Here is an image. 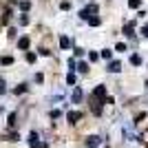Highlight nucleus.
<instances>
[{"label":"nucleus","instance_id":"15","mask_svg":"<svg viewBox=\"0 0 148 148\" xmlns=\"http://www.w3.org/2000/svg\"><path fill=\"white\" fill-rule=\"evenodd\" d=\"M0 62H2V64H11V62H13V58H9V56H5V58H2V60H0Z\"/></svg>","mask_w":148,"mask_h":148},{"label":"nucleus","instance_id":"17","mask_svg":"<svg viewBox=\"0 0 148 148\" xmlns=\"http://www.w3.org/2000/svg\"><path fill=\"white\" fill-rule=\"evenodd\" d=\"M16 139H20L18 133H9V142H16Z\"/></svg>","mask_w":148,"mask_h":148},{"label":"nucleus","instance_id":"23","mask_svg":"<svg viewBox=\"0 0 148 148\" xmlns=\"http://www.w3.org/2000/svg\"><path fill=\"white\" fill-rule=\"evenodd\" d=\"M142 33H144V36L148 38V25H146V27H142Z\"/></svg>","mask_w":148,"mask_h":148},{"label":"nucleus","instance_id":"9","mask_svg":"<svg viewBox=\"0 0 148 148\" xmlns=\"http://www.w3.org/2000/svg\"><path fill=\"white\" fill-rule=\"evenodd\" d=\"M16 119H18V115H16V113H11V115L7 117V122H9V128H13V126H16Z\"/></svg>","mask_w":148,"mask_h":148},{"label":"nucleus","instance_id":"8","mask_svg":"<svg viewBox=\"0 0 148 148\" xmlns=\"http://www.w3.org/2000/svg\"><path fill=\"white\" fill-rule=\"evenodd\" d=\"M18 47H20V49H29V38H20Z\"/></svg>","mask_w":148,"mask_h":148},{"label":"nucleus","instance_id":"22","mask_svg":"<svg viewBox=\"0 0 148 148\" xmlns=\"http://www.w3.org/2000/svg\"><path fill=\"white\" fill-rule=\"evenodd\" d=\"M0 93H5V80L0 77Z\"/></svg>","mask_w":148,"mask_h":148},{"label":"nucleus","instance_id":"12","mask_svg":"<svg viewBox=\"0 0 148 148\" xmlns=\"http://www.w3.org/2000/svg\"><path fill=\"white\" fill-rule=\"evenodd\" d=\"M130 64L139 66V64H142V58H139V56H133V58H130Z\"/></svg>","mask_w":148,"mask_h":148},{"label":"nucleus","instance_id":"6","mask_svg":"<svg viewBox=\"0 0 148 148\" xmlns=\"http://www.w3.org/2000/svg\"><path fill=\"white\" fill-rule=\"evenodd\" d=\"M119 69H122V64H119V62H111V64H108V71H111V73H117Z\"/></svg>","mask_w":148,"mask_h":148},{"label":"nucleus","instance_id":"10","mask_svg":"<svg viewBox=\"0 0 148 148\" xmlns=\"http://www.w3.org/2000/svg\"><path fill=\"white\" fill-rule=\"evenodd\" d=\"M80 99H82V91H80V88H75V91H73V102H80Z\"/></svg>","mask_w":148,"mask_h":148},{"label":"nucleus","instance_id":"20","mask_svg":"<svg viewBox=\"0 0 148 148\" xmlns=\"http://www.w3.org/2000/svg\"><path fill=\"white\" fill-rule=\"evenodd\" d=\"M126 36H133V25H126Z\"/></svg>","mask_w":148,"mask_h":148},{"label":"nucleus","instance_id":"14","mask_svg":"<svg viewBox=\"0 0 148 148\" xmlns=\"http://www.w3.org/2000/svg\"><path fill=\"white\" fill-rule=\"evenodd\" d=\"M29 2H27V0H22V2H20V9H22V11H27V9H29Z\"/></svg>","mask_w":148,"mask_h":148},{"label":"nucleus","instance_id":"1","mask_svg":"<svg viewBox=\"0 0 148 148\" xmlns=\"http://www.w3.org/2000/svg\"><path fill=\"white\" fill-rule=\"evenodd\" d=\"M29 146L31 148H47V144L40 142V135H38V133H31L29 135Z\"/></svg>","mask_w":148,"mask_h":148},{"label":"nucleus","instance_id":"5","mask_svg":"<svg viewBox=\"0 0 148 148\" xmlns=\"http://www.w3.org/2000/svg\"><path fill=\"white\" fill-rule=\"evenodd\" d=\"M93 13H95V5L86 7V9H84V11H82V18H88V16H91V18H93Z\"/></svg>","mask_w":148,"mask_h":148},{"label":"nucleus","instance_id":"11","mask_svg":"<svg viewBox=\"0 0 148 148\" xmlns=\"http://www.w3.org/2000/svg\"><path fill=\"white\" fill-rule=\"evenodd\" d=\"M77 71L86 73V71H88V64H86V62H80V64H77Z\"/></svg>","mask_w":148,"mask_h":148},{"label":"nucleus","instance_id":"7","mask_svg":"<svg viewBox=\"0 0 148 148\" xmlns=\"http://www.w3.org/2000/svg\"><path fill=\"white\" fill-rule=\"evenodd\" d=\"M60 47H62V49H69V47H71V40H69L66 36H62L60 38Z\"/></svg>","mask_w":148,"mask_h":148},{"label":"nucleus","instance_id":"16","mask_svg":"<svg viewBox=\"0 0 148 148\" xmlns=\"http://www.w3.org/2000/svg\"><path fill=\"white\" fill-rule=\"evenodd\" d=\"M27 91V86L25 84H20V86H16V95H18V93H25Z\"/></svg>","mask_w":148,"mask_h":148},{"label":"nucleus","instance_id":"2","mask_svg":"<svg viewBox=\"0 0 148 148\" xmlns=\"http://www.w3.org/2000/svg\"><path fill=\"white\" fill-rule=\"evenodd\" d=\"M102 97H106V86H97L95 88V93H93V99H102Z\"/></svg>","mask_w":148,"mask_h":148},{"label":"nucleus","instance_id":"18","mask_svg":"<svg viewBox=\"0 0 148 148\" xmlns=\"http://www.w3.org/2000/svg\"><path fill=\"white\" fill-rule=\"evenodd\" d=\"M66 82H69V84H73V82H75V75L69 73V75H66Z\"/></svg>","mask_w":148,"mask_h":148},{"label":"nucleus","instance_id":"3","mask_svg":"<svg viewBox=\"0 0 148 148\" xmlns=\"http://www.w3.org/2000/svg\"><path fill=\"white\" fill-rule=\"evenodd\" d=\"M66 119H69V122H71V124H77V122H80V119H82V113L73 111V113H69V115H66Z\"/></svg>","mask_w":148,"mask_h":148},{"label":"nucleus","instance_id":"4","mask_svg":"<svg viewBox=\"0 0 148 148\" xmlns=\"http://www.w3.org/2000/svg\"><path fill=\"white\" fill-rule=\"evenodd\" d=\"M86 146H88V148H95V146H99V137H97V135H91V137H86Z\"/></svg>","mask_w":148,"mask_h":148},{"label":"nucleus","instance_id":"19","mask_svg":"<svg viewBox=\"0 0 148 148\" xmlns=\"http://www.w3.org/2000/svg\"><path fill=\"white\" fill-rule=\"evenodd\" d=\"M128 5H130V7H133V9H137V7H139V0H130Z\"/></svg>","mask_w":148,"mask_h":148},{"label":"nucleus","instance_id":"13","mask_svg":"<svg viewBox=\"0 0 148 148\" xmlns=\"http://www.w3.org/2000/svg\"><path fill=\"white\" fill-rule=\"evenodd\" d=\"M88 20V25H91V27H97L99 25V18H95V16H93V18H86Z\"/></svg>","mask_w":148,"mask_h":148},{"label":"nucleus","instance_id":"21","mask_svg":"<svg viewBox=\"0 0 148 148\" xmlns=\"http://www.w3.org/2000/svg\"><path fill=\"white\" fill-rule=\"evenodd\" d=\"M27 60H29V62H36V53H27Z\"/></svg>","mask_w":148,"mask_h":148}]
</instances>
